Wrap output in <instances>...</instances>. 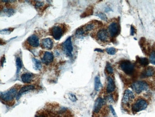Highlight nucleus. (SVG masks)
I'll list each match as a JSON object with an SVG mask.
<instances>
[{"label": "nucleus", "instance_id": "nucleus-10", "mask_svg": "<svg viewBox=\"0 0 155 117\" xmlns=\"http://www.w3.org/2000/svg\"><path fill=\"white\" fill-rule=\"evenodd\" d=\"M27 44L32 48H37L40 45L39 39L38 36L35 34H33L30 36L27 41Z\"/></svg>", "mask_w": 155, "mask_h": 117}, {"label": "nucleus", "instance_id": "nucleus-33", "mask_svg": "<svg viewBox=\"0 0 155 117\" xmlns=\"http://www.w3.org/2000/svg\"><path fill=\"white\" fill-rule=\"evenodd\" d=\"M36 117H48V116L45 113H38L36 115Z\"/></svg>", "mask_w": 155, "mask_h": 117}, {"label": "nucleus", "instance_id": "nucleus-25", "mask_svg": "<svg viewBox=\"0 0 155 117\" xmlns=\"http://www.w3.org/2000/svg\"><path fill=\"white\" fill-rule=\"evenodd\" d=\"M106 51L108 54L113 55L116 54L117 52V49L114 47H110V48H107L106 49Z\"/></svg>", "mask_w": 155, "mask_h": 117}, {"label": "nucleus", "instance_id": "nucleus-6", "mask_svg": "<svg viewBox=\"0 0 155 117\" xmlns=\"http://www.w3.org/2000/svg\"><path fill=\"white\" fill-rule=\"evenodd\" d=\"M62 48L63 49L64 52L66 56L69 57H72L73 47L71 37L67 38V39L63 43V44L62 45Z\"/></svg>", "mask_w": 155, "mask_h": 117}, {"label": "nucleus", "instance_id": "nucleus-22", "mask_svg": "<svg viewBox=\"0 0 155 117\" xmlns=\"http://www.w3.org/2000/svg\"><path fill=\"white\" fill-rule=\"evenodd\" d=\"M16 74L18 75L19 72L22 68V63L21 59L20 57H17L16 59Z\"/></svg>", "mask_w": 155, "mask_h": 117}, {"label": "nucleus", "instance_id": "nucleus-18", "mask_svg": "<svg viewBox=\"0 0 155 117\" xmlns=\"http://www.w3.org/2000/svg\"><path fill=\"white\" fill-rule=\"evenodd\" d=\"M95 25L93 23H88V24H86L85 25L82 27H81L82 29L83 30V31L84 33V35L86 34L88 32H90V31L93 30L94 28H95Z\"/></svg>", "mask_w": 155, "mask_h": 117}, {"label": "nucleus", "instance_id": "nucleus-8", "mask_svg": "<svg viewBox=\"0 0 155 117\" xmlns=\"http://www.w3.org/2000/svg\"><path fill=\"white\" fill-rule=\"evenodd\" d=\"M134 98H135V95L133 92L129 89H127L126 90H125L124 93L122 102L124 105L129 106V105H130V103L131 102L132 100L134 99Z\"/></svg>", "mask_w": 155, "mask_h": 117}, {"label": "nucleus", "instance_id": "nucleus-15", "mask_svg": "<svg viewBox=\"0 0 155 117\" xmlns=\"http://www.w3.org/2000/svg\"><path fill=\"white\" fill-rule=\"evenodd\" d=\"M116 88V85L114 81L111 77H108V82L107 85V92L108 93H111L114 92Z\"/></svg>", "mask_w": 155, "mask_h": 117}, {"label": "nucleus", "instance_id": "nucleus-21", "mask_svg": "<svg viewBox=\"0 0 155 117\" xmlns=\"http://www.w3.org/2000/svg\"><path fill=\"white\" fill-rule=\"evenodd\" d=\"M102 87L101 82L100 81V77L97 76L95 78V90L98 91Z\"/></svg>", "mask_w": 155, "mask_h": 117}, {"label": "nucleus", "instance_id": "nucleus-19", "mask_svg": "<svg viewBox=\"0 0 155 117\" xmlns=\"http://www.w3.org/2000/svg\"><path fill=\"white\" fill-rule=\"evenodd\" d=\"M137 63L142 67H146L149 64V60L146 58L137 57Z\"/></svg>", "mask_w": 155, "mask_h": 117}, {"label": "nucleus", "instance_id": "nucleus-4", "mask_svg": "<svg viewBox=\"0 0 155 117\" xmlns=\"http://www.w3.org/2000/svg\"><path fill=\"white\" fill-rule=\"evenodd\" d=\"M119 67L126 75H131L134 70V65L128 60H124L120 63Z\"/></svg>", "mask_w": 155, "mask_h": 117}, {"label": "nucleus", "instance_id": "nucleus-30", "mask_svg": "<svg viewBox=\"0 0 155 117\" xmlns=\"http://www.w3.org/2000/svg\"><path fill=\"white\" fill-rule=\"evenodd\" d=\"M13 29L12 28H8V29H3V30L1 31V32H3V34H9L11 33V32L13 31Z\"/></svg>", "mask_w": 155, "mask_h": 117}, {"label": "nucleus", "instance_id": "nucleus-27", "mask_svg": "<svg viewBox=\"0 0 155 117\" xmlns=\"http://www.w3.org/2000/svg\"><path fill=\"white\" fill-rule=\"evenodd\" d=\"M149 61L151 63L155 64V50L153 51L150 55Z\"/></svg>", "mask_w": 155, "mask_h": 117}, {"label": "nucleus", "instance_id": "nucleus-14", "mask_svg": "<svg viewBox=\"0 0 155 117\" xmlns=\"http://www.w3.org/2000/svg\"><path fill=\"white\" fill-rule=\"evenodd\" d=\"M104 100L101 97H98L96 99L95 101V104L93 108L94 113H98L101 109L103 106L104 105Z\"/></svg>", "mask_w": 155, "mask_h": 117}, {"label": "nucleus", "instance_id": "nucleus-9", "mask_svg": "<svg viewBox=\"0 0 155 117\" xmlns=\"http://www.w3.org/2000/svg\"><path fill=\"white\" fill-rule=\"evenodd\" d=\"M96 37L98 40L101 41L102 42H107L109 39L108 32L106 29H100L97 31Z\"/></svg>", "mask_w": 155, "mask_h": 117}, {"label": "nucleus", "instance_id": "nucleus-32", "mask_svg": "<svg viewBox=\"0 0 155 117\" xmlns=\"http://www.w3.org/2000/svg\"><path fill=\"white\" fill-rule=\"evenodd\" d=\"M131 29H130V34L131 36H134V34L136 32V30L135 28V27L133 25H132L131 26Z\"/></svg>", "mask_w": 155, "mask_h": 117}, {"label": "nucleus", "instance_id": "nucleus-35", "mask_svg": "<svg viewBox=\"0 0 155 117\" xmlns=\"http://www.w3.org/2000/svg\"><path fill=\"white\" fill-rule=\"evenodd\" d=\"M95 51H97V52H103V51H104L102 50V49H97V48L95 49Z\"/></svg>", "mask_w": 155, "mask_h": 117}, {"label": "nucleus", "instance_id": "nucleus-2", "mask_svg": "<svg viewBox=\"0 0 155 117\" xmlns=\"http://www.w3.org/2000/svg\"><path fill=\"white\" fill-rule=\"evenodd\" d=\"M17 94V88L14 87L6 91L1 93V99L4 102H9L14 99Z\"/></svg>", "mask_w": 155, "mask_h": 117}, {"label": "nucleus", "instance_id": "nucleus-12", "mask_svg": "<svg viewBox=\"0 0 155 117\" xmlns=\"http://www.w3.org/2000/svg\"><path fill=\"white\" fill-rule=\"evenodd\" d=\"M54 58L53 53L48 51H45L43 54L41 60L44 64L48 65L52 63L54 60Z\"/></svg>", "mask_w": 155, "mask_h": 117}, {"label": "nucleus", "instance_id": "nucleus-13", "mask_svg": "<svg viewBox=\"0 0 155 117\" xmlns=\"http://www.w3.org/2000/svg\"><path fill=\"white\" fill-rule=\"evenodd\" d=\"M41 45V47L43 49H51L53 48L54 43H53V40L51 38L47 37V38H45L42 40Z\"/></svg>", "mask_w": 155, "mask_h": 117}, {"label": "nucleus", "instance_id": "nucleus-16", "mask_svg": "<svg viewBox=\"0 0 155 117\" xmlns=\"http://www.w3.org/2000/svg\"><path fill=\"white\" fill-rule=\"evenodd\" d=\"M34 88H35V87H34V85H28L22 87L17 93L16 99H18L25 92H28L29 91L32 90L34 89Z\"/></svg>", "mask_w": 155, "mask_h": 117}, {"label": "nucleus", "instance_id": "nucleus-17", "mask_svg": "<svg viewBox=\"0 0 155 117\" xmlns=\"http://www.w3.org/2000/svg\"><path fill=\"white\" fill-rule=\"evenodd\" d=\"M34 76V75L32 73H24L22 75V81L24 83H29L33 80Z\"/></svg>", "mask_w": 155, "mask_h": 117}, {"label": "nucleus", "instance_id": "nucleus-1", "mask_svg": "<svg viewBox=\"0 0 155 117\" xmlns=\"http://www.w3.org/2000/svg\"><path fill=\"white\" fill-rule=\"evenodd\" d=\"M65 27L62 24H57L54 25L50 30V34L56 40L60 39L65 32Z\"/></svg>", "mask_w": 155, "mask_h": 117}, {"label": "nucleus", "instance_id": "nucleus-29", "mask_svg": "<svg viewBox=\"0 0 155 117\" xmlns=\"http://www.w3.org/2000/svg\"><path fill=\"white\" fill-rule=\"evenodd\" d=\"M43 4H44V3L43 2L37 1L36 2V4H35L34 6L36 8V9H39V8H41L43 6Z\"/></svg>", "mask_w": 155, "mask_h": 117}, {"label": "nucleus", "instance_id": "nucleus-34", "mask_svg": "<svg viewBox=\"0 0 155 117\" xmlns=\"http://www.w3.org/2000/svg\"><path fill=\"white\" fill-rule=\"evenodd\" d=\"M109 108H110V109L111 111L112 112V114H113V115L115 116H116V113L114 109V108H113V106H112L110 105L109 106Z\"/></svg>", "mask_w": 155, "mask_h": 117}, {"label": "nucleus", "instance_id": "nucleus-11", "mask_svg": "<svg viewBox=\"0 0 155 117\" xmlns=\"http://www.w3.org/2000/svg\"><path fill=\"white\" fill-rule=\"evenodd\" d=\"M155 74V70L153 67H147L145 68L141 73L142 78H146L154 76Z\"/></svg>", "mask_w": 155, "mask_h": 117}, {"label": "nucleus", "instance_id": "nucleus-3", "mask_svg": "<svg viewBox=\"0 0 155 117\" xmlns=\"http://www.w3.org/2000/svg\"><path fill=\"white\" fill-rule=\"evenodd\" d=\"M147 105L148 103L146 100L143 99H138L132 105V111L133 113H135L144 111L147 109Z\"/></svg>", "mask_w": 155, "mask_h": 117}, {"label": "nucleus", "instance_id": "nucleus-23", "mask_svg": "<svg viewBox=\"0 0 155 117\" xmlns=\"http://www.w3.org/2000/svg\"><path fill=\"white\" fill-rule=\"evenodd\" d=\"M93 13V8H92V7H89L86 10L84 13L82 14L81 17L82 18H86L87 16H89L90 15H92Z\"/></svg>", "mask_w": 155, "mask_h": 117}, {"label": "nucleus", "instance_id": "nucleus-5", "mask_svg": "<svg viewBox=\"0 0 155 117\" xmlns=\"http://www.w3.org/2000/svg\"><path fill=\"white\" fill-rule=\"evenodd\" d=\"M149 85L144 81H138L133 82L132 84V89L137 94H140L142 92L147 90L149 89Z\"/></svg>", "mask_w": 155, "mask_h": 117}, {"label": "nucleus", "instance_id": "nucleus-31", "mask_svg": "<svg viewBox=\"0 0 155 117\" xmlns=\"http://www.w3.org/2000/svg\"><path fill=\"white\" fill-rule=\"evenodd\" d=\"M69 97L70 99L71 100V101L75 102H76L77 100L76 96H75V94H69Z\"/></svg>", "mask_w": 155, "mask_h": 117}, {"label": "nucleus", "instance_id": "nucleus-24", "mask_svg": "<svg viewBox=\"0 0 155 117\" xmlns=\"http://www.w3.org/2000/svg\"><path fill=\"white\" fill-rule=\"evenodd\" d=\"M3 11L7 15V16H11L13 15L15 13V10L11 8H4Z\"/></svg>", "mask_w": 155, "mask_h": 117}, {"label": "nucleus", "instance_id": "nucleus-28", "mask_svg": "<svg viewBox=\"0 0 155 117\" xmlns=\"http://www.w3.org/2000/svg\"><path fill=\"white\" fill-rule=\"evenodd\" d=\"M106 70L108 74H112L113 73V68L109 63H107L106 65Z\"/></svg>", "mask_w": 155, "mask_h": 117}, {"label": "nucleus", "instance_id": "nucleus-26", "mask_svg": "<svg viewBox=\"0 0 155 117\" xmlns=\"http://www.w3.org/2000/svg\"><path fill=\"white\" fill-rule=\"evenodd\" d=\"M96 16H98L101 19L103 20V21H107V20H108V18H107V16L105 15V14L103 13H96Z\"/></svg>", "mask_w": 155, "mask_h": 117}, {"label": "nucleus", "instance_id": "nucleus-7", "mask_svg": "<svg viewBox=\"0 0 155 117\" xmlns=\"http://www.w3.org/2000/svg\"><path fill=\"white\" fill-rule=\"evenodd\" d=\"M108 31L111 37H116L119 33V25L116 22H112L108 27Z\"/></svg>", "mask_w": 155, "mask_h": 117}, {"label": "nucleus", "instance_id": "nucleus-20", "mask_svg": "<svg viewBox=\"0 0 155 117\" xmlns=\"http://www.w3.org/2000/svg\"><path fill=\"white\" fill-rule=\"evenodd\" d=\"M32 61L33 63V68L34 70H38L41 69L42 68V64L40 61L34 58H33Z\"/></svg>", "mask_w": 155, "mask_h": 117}]
</instances>
